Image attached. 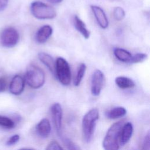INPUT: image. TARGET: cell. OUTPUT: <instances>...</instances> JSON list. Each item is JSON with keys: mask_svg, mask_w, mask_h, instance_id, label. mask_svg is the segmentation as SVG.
Returning a JSON list of instances; mask_svg holds the SVG:
<instances>
[{"mask_svg": "<svg viewBox=\"0 0 150 150\" xmlns=\"http://www.w3.org/2000/svg\"><path fill=\"white\" fill-rule=\"evenodd\" d=\"M124 120L114 123L108 129L103 141V146L106 150H117L120 147V136Z\"/></svg>", "mask_w": 150, "mask_h": 150, "instance_id": "cell-1", "label": "cell"}, {"mask_svg": "<svg viewBox=\"0 0 150 150\" xmlns=\"http://www.w3.org/2000/svg\"><path fill=\"white\" fill-rule=\"evenodd\" d=\"M99 118V111L97 108H93L88 111L82 120V133L84 141L88 143L91 140L96 121Z\"/></svg>", "mask_w": 150, "mask_h": 150, "instance_id": "cell-2", "label": "cell"}, {"mask_svg": "<svg viewBox=\"0 0 150 150\" xmlns=\"http://www.w3.org/2000/svg\"><path fill=\"white\" fill-rule=\"evenodd\" d=\"M25 79L31 88H39L43 86L45 82V74L39 67L30 64L26 69Z\"/></svg>", "mask_w": 150, "mask_h": 150, "instance_id": "cell-3", "label": "cell"}, {"mask_svg": "<svg viewBox=\"0 0 150 150\" xmlns=\"http://www.w3.org/2000/svg\"><path fill=\"white\" fill-rule=\"evenodd\" d=\"M30 11L38 19H51L56 16L54 8L40 1L33 2L30 5Z\"/></svg>", "mask_w": 150, "mask_h": 150, "instance_id": "cell-4", "label": "cell"}, {"mask_svg": "<svg viewBox=\"0 0 150 150\" xmlns=\"http://www.w3.org/2000/svg\"><path fill=\"white\" fill-rule=\"evenodd\" d=\"M55 74L59 82L68 86L71 82V70L68 62L62 57H58L55 62Z\"/></svg>", "mask_w": 150, "mask_h": 150, "instance_id": "cell-5", "label": "cell"}, {"mask_svg": "<svg viewBox=\"0 0 150 150\" xmlns=\"http://www.w3.org/2000/svg\"><path fill=\"white\" fill-rule=\"evenodd\" d=\"M19 35L13 27H8L2 30L0 34V43L5 47H12L18 42Z\"/></svg>", "mask_w": 150, "mask_h": 150, "instance_id": "cell-6", "label": "cell"}, {"mask_svg": "<svg viewBox=\"0 0 150 150\" xmlns=\"http://www.w3.org/2000/svg\"><path fill=\"white\" fill-rule=\"evenodd\" d=\"M104 76L100 70H96L91 77V92L93 96L100 95L103 86Z\"/></svg>", "mask_w": 150, "mask_h": 150, "instance_id": "cell-7", "label": "cell"}, {"mask_svg": "<svg viewBox=\"0 0 150 150\" xmlns=\"http://www.w3.org/2000/svg\"><path fill=\"white\" fill-rule=\"evenodd\" d=\"M53 122L57 134H60L62 128L63 111L60 104L58 103H54L50 108Z\"/></svg>", "mask_w": 150, "mask_h": 150, "instance_id": "cell-8", "label": "cell"}, {"mask_svg": "<svg viewBox=\"0 0 150 150\" xmlns=\"http://www.w3.org/2000/svg\"><path fill=\"white\" fill-rule=\"evenodd\" d=\"M25 80L20 75H15L9 85V91L14 95L21 94L24 90Z\"/></svg>", "mask_w": 150, "mask_h": 150, "instance_id": "cell-9", "label": "cell"}, {"mask_svg": "<svg viewBox=\"0 0 150 150\" xmlns=\"http://www.w3.org/2000/svg\"><path fill=\"white\" fill-rule=\"evenodd\" d=\"M91 9L100 26L103 29H106L108 26V21L104 11L96 5H91Z\"/></svg>", "mask_w": 150, "mask_h": 150, "instance_id": "cell-10", "label": "cell"}, {"mask_svg": "<svg viewBox=\"0 0 150 150\" xmlns=\"http://www.w3.org/2000/svg\"><path fill=\"white\" fill-rule=\"evenodd\" d=\"M133 130V125L131 122H127L123 124L121 130L119 140L120 145L124 146L129 141L132 135Z\"/></svg>", "mask_w": 150, "mask_h": 150, "instance_id": "cell-11", "label": "cell"}, {"mask_svg": "<svg viewBox=\"0 0 150 150\" xmlns=\"http://www.w3.org/2000/svg\"><path fill=\"white\" fill-rule=\"evenodd\" d=\"M52 33L53 29L50 25H44L37 31L35 36L36 40L39 43H43L50 37Z\"/></svg>", "mask_w": 150, "mask_h": 150, "instance_id": "cell-12", "label": "cell"}, {"mask_svg": "<svg viewBox=\"0 0 150 150\" xmlns=\"http://www.w3.org/2000/svg\"><path fill=\"white\" fill-rule=\"evenodd\" d=\"M38 135L43 138L49 137L51 132V125L49 121L47 118L42 119L36 127Z\"/></svg>", "mask_w": 150, "mask_h": 150, "instance_id": "cell-13", "label": "cell"}, {"mask_svg": "<svg viewBox=\"0 0 150 150\" xmlns=\"http://www.w3.org/2000/svg\"><path fill=\"white\" fill-rule=\"evenodd\" d=\"M38 58L49 69L51 73L55 74V62L50 55L45 52H40L38 54Z\"/></svg>", "mask_w": 150, "mask_h": 150, "instance_id": "cell-14", "label": "cell"}, {"mask_svg": "<svg viewBox=\"0 0 150 150\" xmlns=\"http://www.w3.org/2000/svg\"><path fill=\"white\" fill-rule=\"evenodd\" d=\"M73 22L76 30L80 32L85 39H88L90 35V32L87 29L84 22L76 15L74 17Z\"/></svg>", "mask_w": 150, "mask_h": 150, "instance_id": "cell-15", "label": "cell"}, {"mask_svg": "<svg viewBox=\"0 0 150 150\" xmlns=\"http://www.w3.org/2000/svg\"><path fill=\"white\" fill-rule=\"evenodd\" d=\"M117 86L121 89L132 88L135 87L134 81L130 78L125 76H118L115 79Z\"/></svg>", "mask_w": 150, "mask_h": 150, "instance_id": "cell-16", "label": "cell"}, {"mask_svg": "<svg viewBox=\"0 0 150 150\" xmlns=\"http://www.w3.org/2000/svg\"><path fill=\"white\" fill-rule=\"evenodd\" d=\"M113 52L115 57L118 60L124 63H129L132 55L128 50L120 47L115 48Z\"/></svg>", "mask_w": 150, "mask_h": 150, "instance_id": "cell-17", "label": "cell"}, {"mask_svg": "<svg viewBox=\"0 0 150 150\" xmlns=\"http://www.w3.org/2000/svg\"><path fill=\"white\" fill-rule=\"evenodd\" d=\"M127 114L126 109L121 106L115 107L110 110L106 112L107 117L111 119L114 120L118 118H121L124 117Z\"/></svg>", "mask_w": 150, "mask_h": 150, "instance_id": "cell-18", "label": "cell"}, {"mask_svg": "<svg viewBox=\"0 0 150 150\" xmlns=\"http://www.w3.org/2000/svg\"><path fill=\"white\" fill-rule=\"evenodd\" d=\"M86 70V66L84 63H81L80 64L77 72L76 74V76L74 80V85L75 86H79L84 76L85 71Z\"/></svg>", "mask_w": 150, "mask_h": 150, "instance_id": "cell-19", "label": "cell"}, {"mask_svg": "<svg viewBox=\"0 0 150 150\" xmlns=\"http://www.w3.org/2000/svg\"><path fill=\"white\" fill-rule=\"evenodd\" d=\"M15 125V122L10 118L0 115V126L6 129H12Z\"/></svg>", "mask_w": 150, "mask_h": 150, "instance_id": "cell-20", "label": "cell"}, {"mask_svg": "<svg viewBox=\"0 0 150 150\" xmlns=\"http://www.w3.org/2000/svg\"><path fill=\"white\" fill-rule=\"evenodd\" d=\"M148 58V55L145 53H138L137 54H135L134 55H132V57L131 58V60L129 61V63H141Z\"/></svg>", "mask_w": 150, "mask_h": 150, "instance_id": "cell-21", "label": "cell"}, {"mask_svg": "<svg viewBox=\"0 0 150 150\" xmlns=\"http://www.w3.org/2000/svg\"><path fill=\"white\" fill-rule=\"evenodd\" d=\"M125 15V11L120 6H117L114 9L113 16L115 20L118 21H121L124 18Z\"/></svg>", "mask_w": 150, "mask_h": 150, "instance_id": "cell-22", "label": "cell"}, {"mask_svg": "<svg viewBox=\"0 0 150 150\" xmlns=\"http://www.w3.org/2000/svg\"><path fill=\"white\" fill-rule=\"evenodd\" d=\"M47 150H62L63 148L60 145V144L56 141H52L46 146Z\"/></svg>", "mask_w": 150, "mask_h": 150, "instance_id": "cell-23", "label": "cell"}, {"mask_svg": "<svg viewBox=\"0 0 150 150\" xmlns=\"http://www.w3.org/2000/svg\"><path fill=\"white\" fill-rule=\"evenodd\" d=\"M63 142L69 149H80V148L77 145H76L74 142H73L69 139L64 138L63 139Z\"/></svg>", "mask_w": 150, "mask_h": 150, "instance_id": "cell-24", "label": "cell"}, {"mask_svg": "<svg viewBox=\"0 0 150 150\" xmlns=\"http://www.w3.org/2000/svg\"><path fill=\"white\" fill-rule=\"evenodd\" d=\"M20 137L19 135L18 134H15L12 135V137H11L6 141V144L8 146H11V145H13L14 144H15L16 142H18L19 140Z\"/></svg>", "mask_w": 150, "mask_h": 150, "instance_id": "cell-25", "label": "cell"}, {"mask_svg": "<svg viewBox=\"0 0 150 150\" xmlns=\"http://www.w3.org/2000/svg\"><path fill=\"white\" fill-rule=\"evenodd\" d=\"M149 145H150V138H149V132H148L147 134L145 135L143 144H142V149H149Z\"/></svg>", "mask_w": 150, "mask_h": 150, "instance_id": "cell-26", "label": "cell"}, {"mask_svg": "<svg viewBox=\"0 0 150 150\" xmlns=\"http://www.w3.org/2000/svg\"><path fill=\"white\" fill-rule=\"evenodd\" d=\"M7 87V81L5 77H0V92L6 90Z\"/></svg>", "mask_w": 150, "mask_h": 150, "instance_id": "cell-27", "label": "cell"}, {"mask_svg": "<svg viewBox=\"0 0 150 150\" xmlns=\"http://www.w3.org/2000/svg\"><path fill=\"white\" fill-rule=\"evenodd\" d=\"M8 0H0V11L4 10L8 5Z\"/></svg>", "mask_w": 150, "mask_h": 150, "instance_id": "cell-28", "label": "cell"}, {"mask_svg": "<svg viewBox=\"0 0 150 150\" xmlns=\"http://www.w3.org/2000/svg\"><path fill=\"white\" fill-rule=\"evenodd\" d=\"M52 4H59L63 0H49Z\"/></svg>", "mask_w": 150, "mask_h": 150, "instance_id": "cell-29", "label": "cell"}]
</instances>
